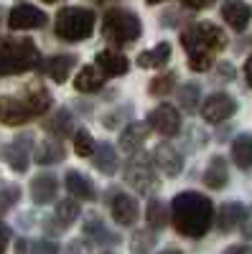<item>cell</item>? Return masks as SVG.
Returning a JSON list of instances; mask_svg holds the SVG:
<instances>
[{
    "instance_id": "1",
    "label": "cell",
    "mask_w": 252,
    "mask_h": 254,
    "mask_svg": "<svg viewBox=\"0 0 252 254\" xmlns=\"http://www.w3.org/2000/svg\"><path fill=\"white\" fill-rule=\"evenodd\" d=\"M171 219L181 237L201 239L214 221V203L196 190L178 193L171 203Z\"/></svg>"
},
{
    "instance_id": "2",
    "label": "cell",
    "mask_w": 252,
    "mask_h": 254,
    "mask_svg": "<svg viewBox=\"0 0 252 254\" xmlns=\"http://www.w3.org/2000/svg\"><path fill=\"white\" fill-rule=\"evenodd\" d=\"M181 44L188 54V66L194 71H206L214 64V54L227 46V33L214 23H194L181 33Z\"/></svg>"
},
{
    "instance_id": "3",
    "label": "cell",
    "mask_w": 252,
    "mask_h": 254,
    "mask_svg": "<svg viewBox=\"0 0 252 254\" xmlns=\"http://www.w3.org/2000/svg\"><path fill=\"white\" fill-rule=\"evenodd\" d=\"M41 64V54L31 38H0V76L31 71Z\"/></svg>"
},
{
    "instance_id": "4",
    "label": "cell",
    "mask_w": 252,
    "mask_h": 254,
    "mask_svg": "<svg viewBox=\"0 0 252 254\" xmlns=\"http://www.w3.org/2000/svg\"><path fill=\"white\" fill-rule=\"evenodd\" d=\"M54 31L64 41H84L94 31V13L89 8H64L56 13Z\"/></svg>"
},
{
    "instance_id": "5",
    "label": "cell",
    "mask_w": 252,
    "mask_h": 254,
    "mask_svg": "<svg viewBox=\"0 0 252 254\" xmlns=\"http://www.w3.org/2000/svg\"><path fill=\"white\" fill-rule=\"evenodd\" d=\"M102 36L110 44H130V41H135L140 36V20L130 10L112 8L102 18Z\"/></svg>"
},
{
    "instance_id": "6",
    "label": "cell",
    "mask_w": 252,
    "mask_h": 254,
    "mask_svg": "<svg viewBox=\"0 0 252 254\" xmlns=\"http://www.w3.org/2000/svg\"><path fill=\"white\" fill-rule=\"evenodd\" d=\"M125 181H128L138 193H153L158 188V176L153 173L148 160L138 153H133V160L125 165Z\"/></svg>"
},
{
    "instance_id": "7",
    "label": "cell",
    "mask_w": 252,
    "mask_h": 254,
    "mask_svg": "<svg viewBox=\"0 0 252 254\" xmlns=\"http://www.w3.org/2000/svg\"><path fill=\"white\" fill-rule=\"evenodd\" d=\"M46 13L38 10L36 5H28V3H20L15 5L10 13H8V26L13 31H31V28H44L46 26Z\"/></svg>"
},
{
    "instance_id": "8",
    "label": "cell",
    "mask_w": 252,
    "mask_h": 254,
    "mask_svg": "<svg viewBox=\"0 0 252 254\" xmlns=\"http://www.w3.org/2000/svg\"><path fill=\"white\" fill-rule=\"evenodd\" d=\"M235 112H237L235 97H229V94H224V92L209 94L206 102H204V107H201V117H204L206 122H212V125L224 122L227 117H232Z\"/></svg>"
},
{
    "instance_id": "9",
    "label": "cell",
    "mask_w": 252,
    "mask_h": 254,
    "mask_svg": "<svg viewBox=\"0 0 252 254\" xmlns=\"http://www.w3.org/2000/svg\"><path fill=\"white\" fill-rule=\"evenodd\" d=\"M148 125L156 132H161L163 137H173L181 130V115L176 112V107H171V104H161V107H156L148 115Z\"/></svg>"
},
{
    "instance_id": "10",
    "label": "cell",
    "mask_w": 252,
    "mask_h": 254,
    "mask_svg": "<svg viewBox=\"0 0 252 254\" xmlns=\"http://www.w3.org/2000/svg\"><path fill=\"white\" fill-rule=\"evenodd\" d=\"M33 117V112L28 110V104L23 97H0V122L8 127H18L26 125Z\"/></svg>"
},
{
    "instance_id": "11",
    "label": "cell",
    "mask_w": 252,
    "mask_h": 254,
    "mask_svg": "<svg viewBox=\"0 0 252 254\" xmlns=\"http://www.w3.org/2000/svg\"><path fill=\"white\" fill-rule=\"evenodd\" d=\"M31 142H33V137L26 132V135H20V137H15L8 147H5V160H8V165L13 168L15 173H26V168H28V153H31Z\"/></svg>"
},
{
    "instance_id": "12",
    "label": "cell",
    "mask_w": 252,
    "mask_h": 254,
    "mask_svg": "<svg viewBox=\"0 0 252 254\" xmlns=\"http://www.w3.org/2000/svg\"><path fill=\"white\" fill-rule=\"evenodd\" d=\"M112 219L120 224V226H133L138 221V214H140V208H138V201L128 193H117L112 198Z\"/></svg>"
},
{
    "instance_id": "13",
    "label": "cell",
    "mask_w": 252,
    "mask_h": 254,
    "mask_svg": "<svg viewBox=\"0 0 252 254\" xmlns=\"http://www.w3.org/2000/svg\"><path fill=\"white\" fill-rule=\"evenodd\" d=\"M222 18L227 20L229 28L235 31H245L250 26V18H252V8L242 0H227L222 5Z\"/></svg>"
},
{
    "instance_id": "14",
    "label": "cell",
    "mask_w": 252,
    "mask_h": 254,
    "mask_svg": "<svg viewBox=\"0 0 252 254\" xmlns=\"http://www.w3.org/2000/svg\"><path fill=\"white\" fill-rule=\"evenodd\" d=\"M153 160H156V165L161 168V171L168 176V178H173V176H178L181 173V165H183V160H181V155H178V150L173 145H158L156 147V153H153Z\"/></svg>"
},
{
    "instance_id": "15",
    "label": "cell",
    "mask_w": 252,
    "mask_h": 254,
    "mask_svg": "<svg viewBox=\"0 0 252 254\" xmlns=\"http://www.w3.org/2000/svg\"><path fill=\"white\" fill-rule=\"evenodd\" d=\"M94 64L99 66V71L104 76H122V74H128V69H130V61L125 59L122 54H117V51H99Z\"/></svg>"
},
{
    "instance_id": "16",
    "label": "cell",
    "mask_w": 252,
    "mask_h": 254,
    "mask_svg": "<svg viewBox=\"0 0 252 254\" xmlns=\"http://www.w3.org/2000/svg\"><path fill=\"white\" fill-rule=\"evenodd\" d=\"M151 130H153V127L145 125V122H130L128 127H125V132L120 135V147L125 153H138Z\"/></svg>"
},
{
    "instance_id": "17",
    "label": "cell",
    "mask_w": 252,
    "mask_h": 254,
    "mask_svg": "<svg viewBox=\"0 0 252 254\" xmlns=\"http://www.w3.org/2000/svg\"><path fill=\"white\" fill-rule=\"evenodd\" d=\"M59 193V181L51 173H41L31 181V198L36 203H49Z\"/></svg>"
},
{
    "instance_id": "18",
    "label": "cell",
    "mask_w": 252,
    "mask_h": 254,
    "mask_svg": "<svg viewBox=\"0 0 252 254\" xmlns=\"http://www.w3.org/2000/svg\"><path fill=\"white\" fill-rule=\"evenodd\" d=\"M74 64H77V56L72 54H59V56H51L46 64H44V74L51 76L54 81H67L72 69H74Z\"/></svg>"
},
{
    "instance_id": "19",
    "label": "cell",
    "mask_w": 252,
    "mask_h": 254,
    "mask_svg": "<svg viewBox=\"0 0 252 254\" xmlns=\"http://www.w3.org/2000/svg\"><path fill=\"white\" fill-rule=\"evenodd\" d=\"M245 214H247V206L240 203V201H227V203H222L219 219H217V221H219V229H222V231H232L235 226L242 224Z\"/></svg>"
},
{
    "instance_id": "20",
    "label": "cell",
    "mask_w": 252,
    "mask_h": 254,
    "mask_svg": "<svg viewBox=\"0 0 252 254\" xmlns=\"http://www.w3.org/2000/svg\"><path fill=\"white\" fill-rule=\"evenodd\" d=\"M33 158H36L38 165H54V163H61L67 158V150H64V145L56 142V140H44V142L36 145Z\"/></svg>"
},
{
    "instance_id": "21",
    "label": "cell",
    "mask_w": 252,
    "mask_h": 254,
    "mask_svg": "<svg viewBox=\"0 0 252 254\" xmlns=\"http://www.w3.org/2000/svg\"><path fill=\"white\" fill-rule=\"evenodd\" d=\"M67 190H69L72 196L82 198V201H94V196H97L94 183H92L87 176L77 173V171H69V173H67Z\"/></svg>"
},
{
    "instance_id": "22",
    "label": "cell",
    "mask_w": 252,
    "mask_h": 254,
    "mask_svg": "<svg viewBox=\"0 0 252 254\" xmlns=\"http://www.w3.org/2000/svg\"><path fill=\"white\" fill-rule=\"evenodd\" d=\"M102 84H104V74L99 71V66H84L74 79V89L89 94V92H99Z\"/></svg>"
},
{
    "instance_id": "23",
    "label": "cell",
    "mask_w": 252,
    "mask_h": 254,
    "mask_svg": "<svg viewBox=\"0 0 252 254\" xmlns=\"http://www.w3.org/2000/svg\"><path fill=\"white\" fill-rule=\"evenodd\" d=\"M23 99L28 104V110L33 112V117L44 115L51 107V94H49V89L41 87V84H31V87L26 89V94H23Z\"/></svg>"
},
{
    "instance_id": "24",
    "label": "cell",
    "mask_w": 252,
    "mask_h": 254,
    "mask_svg": "<svg viewBox=\"0 0 252 254\" xmlns=\"http://www.w3.org/2000/svg\"><path fill=\"white\" fill-rule=\"evenodd\" d=\"M227 181H229V173H227V160H224L222 155H214V158H212V163H209V168H206V173H204V183H206L209 188L219 190V188H224V186H227Z\"/></svg>"
},
{
    "instance_id": "25",
    "label": "cell",
    "mask_w": 252,
    "mask_h": 254,
    "mask_svg": "<svg viewBox=\"0 0 252 254\" xmlns=\"http://www.w3.org/2000/svg\"><path fill=\"white\" fill-rule=\"evenodd\" d=\"M232 160L237 168L242 171H250L252 168V135H237L232 142Z\"/></svg>"
},
{
    "instance_id": "26",
    "label": "cell",
    "mask_w": 252,
    "mask_h": 254,
    "mask_svg": "<svg viewBox=\"0 0 252 254\" xmlns=\"http://www.w3.org/2000/svg\"><path fill=\"white\" fill-rule=\"evenodd\" d=\"M94 168L99 173H104V176L117 173V153H115L112 145L102 142V145L94 147Z\"/></svg>"
},
{
    "instance_id": "27",
    "label": "cell",
    "mask_w": 252,
    "mask_h": 254,
    "mask_svg": "<svg viewBox=\"0 0 252 254\" xmlns=\"http://www.w3.org/2000/svg\"><path fill=\"white\" fill-rule=\"evenodd\" d=\"M171 59V44H158L151 51H143L138 56V66L143 69H153V66H163V64Z\"/></svg>"
},
{
    "instance_id": "28",
    "label": "cell",
    "mask_w": 252,
    "mask_h": 254,
    "mask_svg": "<svg viewBox=\"0 0 252 254\" xmlns=\"http://www.w3.org/2000/svg\"><path fill=\"white\" fill-rule=\"evenodd\" d=\"M178 104L186 112H194L196 104H201V89L196 81H186L183 87L178 89Z\"/></svg>"
},
{
    "instance_id": "29",
    "label": "cell",
    "mask_w": 252,
    "mask_h": 254,
    "mask_svg": "<svg viewBox=\"0 0 252 254\" xmlns=\"http://www.w3.org/2000/svg\"><path fill=\"white\" fill-rule=\"evenodd\" d=\"M46 130L51 132V135H59V137H64V135H69L72 132V117H69V112L67 110H59L56 115H51L49 120H46Z\"/></svg>"
},
{
    "instance_id": "30",
    "label": "cell",
    "mask_w": 252,
    "mask_h": 254,
    "mask_svg": "<svg viewBox=\"0 0 252 254\" xmlns=\"http://www.w3.org/2000/svg\"><path fill=\"white\" fill-rule=\"evenodd\" d=\"M145 219H148V224H151L153 229H163V226L168 224V208H166V203L151 201L148 208H145Z\"/></svg>"
},
{
    "instance_id": "31",
    "label": "cell",
    "mask_w": 252,
    "mask_h": 254,
    "mask_svg": "<svg viewBox=\"0 0 252 254\" xmlns=\"http://www.w3.org/2000/svg\"><path fill=\"white\" fill-rule=\"evenodd\" d=\"M130 247H133V254H148L156 247V231H145V229L135 231Z\"/></svg>"
},
{
    "instance_id": "32",
    "label": "cell",
    "mask_w": 252,
    "mask_h": 254,
    "mask_svg": "<svg viewBox=\"0 0 252 254\" xmlns=\"http://www.w3.org/2000/svg\"><path fill=\"white\" fill-rule=\"evenodd\" d=\"M94 137L87 132V130H79L77 135H74V153L79 155V158H89V155H94Z\"/></svg>"
},
{
    "instance_id": "33",
    "label": "cell",
    "mask_w": 252,
    "mask_h": 254,
    "mask_svg": "<svg viewBox=\"0 0 252 254\" xmlns=\"http://www.w3.org/2000/svg\"><path fill=\"white\" fill-rule=\"evenodd\" d=\"M84 234H87L89 239H94V242H110V244H117V237L110 234V231L104 229L97 219H89V221H87V226H84Z\"/></svg>"
},
{
    "instance_id": "34",
    "label": "cell",
    "mask_w": 252,
    "mask_h": 254,
    "mask_svg": "<svg viewBox=\"0 0 252 254\" xmlns=\"http://www.w3.org/2000/svg\"><path fill=\"white\" fill-rule=\"evenodd\" d=\"M173 84H176V74H173V71H168V74H161V76L151 79L148 92H151L153 97H163V94H168V92L173 89Z\"/></svg>"
},
{
    "instance_id": "35",
    "label": "cell",
    "mask_w": 252,
    "mask_h": 254,
    "mask_svg": "<svg viewBox=\"0 0 252 254\" xmlns=\"http://www.w3.org/2000/svg\"><path fill=\"white\" fill-rule=\"evenodd\" d=\"M77 216H79V203H77V201L67 198V201H59V203H56V219H59L61 224H72Z\"/></svg>"
},
{
    "instance_id": "36",
    "label": "cell",
    "mask_w": 252,
    "mask_h": 254,
    "mask_svg": "<svg viewBox=\"0 0 252 254\" xmlns=\"http://www.w3.org/2000/svg\"><path fill=\"white\" fill-rule=\"evenodd\" d=\"M18 198H20V188L18 186H3V190H0V216H3L10 206H15Z\"/></svg>"
},
{
    "instance_id": "37",
    "label": "cell",
    "mask_w": 252,
    "mask_h": 254,
    "mask_svg": "<svg viewBox=\"0 0 252 254\" xmlns=\"http://www.w3.org/2000/svg\"><path fill=\"white\" fill-rule=\"evenodd\" d=\"M31 254H59V244H54V242H36L33 247H31Z\"/></svg>"
},
{
    "instance_id": "38",
    "label": "cell",
    "mask_w": 252,
    "mask_h": 254,
    "mask_svg": "<svg viewBox=\"0 0 252 254\" xmlns=\"http://www.w3.org/2000/svg\"><path fill=\"white\" fill-rule=\"evenodd\" d=\"M242 234H245V239H252V206L247 208V214H245V219H242Z\"/></svg>"
},
{
    "instance_id": "39",
    "label": "cell",
    "mask_w": 252,
    "mask_h": 254,
    "mask_svg": "<svg viewBox=\"0 0 252 254\" xmlns=\"http://www.w3.org/2000/svg\"><path fill=\"white\" fill-rule=\"evenodd\" d=\"M8 242H10V229L5 224H0V254H5Z\"/></svg>"
},
{
    "instance_id": "40",
    "label": "cell",
    "mask_w": 252,
    "mask_h": 254,
    "mask_svg": "<svg viewBox=\"0 0 252 254\" xmlns=\"http://www.w3.org/2000/svg\"><path fill=\"white\" fill-rule=\"evenodd\" d=\"M214 0H183L186 8H194V10H201V8H209Z\"/></svg>"
},
{
    "instance_id": "41",
    "label": "cell",
    "mask_w": 252,
    "mask_h": 254,
    "mask_svg": "<svg viewBox=\"0 0 252 254\" xmlns=\"http://www.w3.org/2000/svg\"><path fill=\"white\" fill-rule=\"evenodd\" d=\"M224 254H252V249L245 247V244H235V247H227Z\"/></svg>"
},
{
    "instance_id": "42",
    "label": "cell",
    "mask_w": 252,
    "mask_h": 254,
    "mask_svg": "<svg viewBox=\"0 0 252 254\" xmlns=\"http://www.w3.org/2000/svg\"><path fill=\"white\" fill-rule=\"evenodd\" d=\"M245 79H247V84L252 87V56H247V64H245Z\"/></svg>"
},
{
    "instance_id": "43",
    "label": "cell",
    "mask_w": 252,
    "mask_h": 254,
    "mask_svg": "<svg viewBox=\"0 0 252 254\" xmlns=\"http://www.w3.org/2000/svg\"><path fill=\"white\" fill-rule=\"evenodd\" d=\"M26 252H28V242L18 239V242H15V254H26Z\"/></svg>"
},
{
    "instance_id": "44",
    "label": "cell",
    "mask_w": 252,
    "mask_h": 254,
    "mask_svg": "<svg viewBox=\"0 0 252 254\" xmlns=\"http://www.w3.org/2000/svg\"><path fill=\"white\" fill-rule=\"evenodd\" d=\"M161 254H181V249H166V252H161Z\"/></svg>"
},
{
    "instance_id": "45",
    "label": "cell",
    "mask_w": 252,
    "mask_h": 254,
    "mask_svg": "<svg viewBox=\"0 0 252 254\" xmlns=\"http://www.w3.org/2000/svg\"><path fill=\"white\" fill-rule=\"evenodd\" d=\"M148 3H151V5H156V3H163V0H148Z\"/></svg>"
},
{
    "instance_id": "46",
    "label": "cell",
    "mask_w": 252,
    "mask_h": 254,
    "mask_svg": "<svg viewBox=\"0 0 252 254\" xmlns=\"http://www.w3.org/2000/svg\"><path fill=\"white\" fill-rule=\"evenodd\" d=\"M44 3H56V0H44Z\"/></svg>"
}]
</instances>
